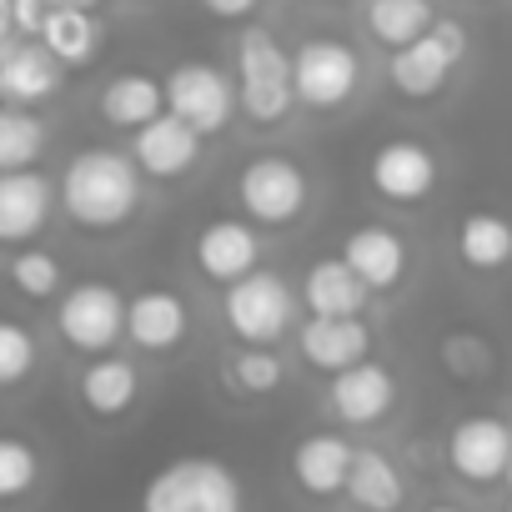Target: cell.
<instances>
[{
  "instance_id": "cell-22",
  "label": "cell",
  "mask_w": 512,
  "mask_h": 512,
  "mask_svg": "<svg viewBox=\"0 0 512 512\" xmlns=\"http://www.w3.org/2000/svg\"><path fill=\"white\" fill-rule=\"evenodd\" d=\"M457 262L477 277H497L512 267V216L502 211H467L452 231Z\"/></svg>"
},
{
  "instance_id": "cell-28",
  "label": "cell",
  "mask_w": 512,
  "mask_h": 512,
  "mask_svg": "<svg viewBox=\"0 0 512 512\" xmlns=\"http://www.w3.org/2000/svg\"><path fill=\"white\" fill-rule=\"evenodd\" d=\"M46 151V126L31 116V106H6L0 111V171H31Z\"/></svg>"
},
{
  "instance_id": "cell-31",
  "label": "cell",
  "mask_w": 512,
  "mask_h": 512,
  "mask_svg": "<svg viewBox=\"0 0 512 512\" xmlns=\"http://www.w3.org/2000/svg\"><path fill=\"white\" fill-rule=\"evenodd\" d=\"M41 482V457L26 437H0V502H21Z\"/></svg>"
},
{
  "instance_id": "cell-15",
  "label": "cell",
  "mask_w": 512,
  "mask_h": 512,
  "mask_svg": "<svg viewBox=\"0 0 512 512\" xmlns=\"http://www.w3.org/2000/svg\"><path fill=\"white\" fill-rule=\"evenodd\" d=\"M297 352H302V362H307L312 372L337 377V372L367 362V352H372V327H367L362 317H312V322H302V332H297Z\"/></svg>"
},
{
  "instance_id": "cell-2",
  "label": "cell",
  "mask_w": 512,
  "mask_h": 512,
  "mask_svg": "<svg viewBox=\"0 0 512 512\" xmlns=\"http://www.w3.org/2000/svg\"><path fill=\"white\" fill-rule=\"evenodd\" d=\"M141 512H246V497L226 462L176 457L146 482Z\"/></svg>"
},
{
  "instance_id": "cell-27",
  "label": "cell",
  "mask_w": 512,
  "mask_h": 512,
  "mask_svg": "<svg viewBox=\"0 0 512 512\" xmlns=\"http://www.w3.org/2000/svg\"><path fill=\"white\" fill-rule=\"evenodd\" d=\"M432 26H437L432 0H367V31L387 51H402V46L422 41Z\"/></svg>"
},
{
  "instance_id": "cell-30",
  "label": "cell",
  "mask_w": 512,
  "mask_h": 512,
  "mask_svg": "<svg viewBox=\"0 0 512 512\" xmlns=\"http://www.w3.org/2000/svg\"><path fill=\"white\" fill-rule=\"evenodd\" d=\"M6 277H11V287L21 292V297H31V302H51L56 292H61V262L51 251H41V246H16V256H11V267H6Z\"/></svg>"
},
{
  "instance_id": "cell-16",
  "label": "cell",
  "mask_w": 512,
  "mask_h": 512,
  "mask_svg": "<svg viewBox=\"0 0 512 512\" xmlns=\"http://www.w3.org/2000/svg\"><path fill=\"white\" fill-rule=\"evenodd\" d=\"M327 407H332L347 427H377V422L397 407V377H392L382 362H357V367H347V372L332 377Z\"/></svg>"
},
{
  "instance_id": "cell-10",
  "label": "cell",
  "mask_w": 512,
  "mask_h": 512,
  "mask_svg": "<svg viewBox=\"0 0 512 512\" xmlns=\"http://www.w3.org/2000/svg\"><path fill=\"white\" fill-rule=\"evenodd\" d=\"M442 181V161L417 136H392L367 156V186L392 206H422Z\"/></svg>"
},
{
  "instance_id": "cell-4",
  "label": "cell",
  "mask_w": 512,
  "mask_h": 512,
  "mask_svg": "<svg viewBox=\"0 0 512 512\" xmlns=\"http://www.w3.org/2000/svg\"><path fill=\"white\" fill-rule=\"evenodd\" d=\"M221 312H226V327L236 342H251V347H272L292 332L297 322V292L277 277V272H262L256 267L251 277L231 282L226 297H221Z\"/></svg>"
},
{
  "instance_id": "cell-11",
  "label": "cell",
  "mask_w": 512,
  "mask_h": 512,
  "mask_svg": "<svg viewBox=\"0 0 512 512\" xmlns=\"http://www.w3.org/2000/svg\"><path fill=\"white\" fill-rule=\"evenodd\" d=\"M447 467L462 482H472V487L507 482V467H512V422L507 417H492V412L462 417L447 432Z\"/></svg>"
},
{
  "instance_id": "cell-14",
  "label": "cell",
  "mask_w": 512,
  "mask_h": 512,
  "mask_svg": "<svg viewBox=\"0 0 512 512\" xmlns=\"http://www.w3.org/2000/svg\"><path fill=\"white\" fill-rule=\"evenodd\" d=\"M191 332V307L171 287H146L126 302V342L141 352H176Z\"/></svg>"
},
{
  "instance_id": "cell-9",
  "label": "cell",
  "mask_w": 512,
  "mask_h": 512,
  "mask_svg": "<svg viewBox=\"0 0 512 512\" xmlns=\"http://www.w3.org/2000/svg\"><path fill=\"white\" fill-rule=\"evenodd\" d=\"M56 332H61L66 347L106 357L126 337V302H121V292L106 287V282H76L61 297V307H56Z\"/></svg>"
},
{
  "instance_id": "cell-17",
  "label": "cell",
  "mask_w": 512,
  "mask_h": 512,
  "mask_svg": "<svg viewBox=\"0 0 512 512\" xmlns=\"http://www.w3.org/2000/svg\"><path fill=\"white\" fill-rule=\"evenodd\" d=\"M61 186H51L41 171H6L0 176V241L26 246L56 211Z\"/></svg>"
},
{
  "instance_id": "cell-26",
  "label": "cell",
  "mask_w": 512,
  "mask_h": 512,
  "mask_svg": "<svg viewBox=\"0 0 512 512\" xmlns=\"http://www.w3.org/2000/svg\"><path fill=\"white\" fill-rule=\"evenodd\" d=\"M61 66H91L96 51H101V21L91 11H76V6H56L36 36Z\"/></svg>"
},
{
  "instance_id": "cell-8",
  "label": "cell",
  "mask_w": 512,
  "mask_h": 512,
  "mask_svg": "<svg viewBox=\"0 0 512 512\" xmlns=\"http://www.w3.org/2000/svg\"><path fill=\"white\" fill-rule=\"evenodd\" d=\"M236 106H241L236 81L226 71H216L211 61H181L166 71V111L191 121L201 136H221L231 126Z\"/></svg>"
},
{
  "instance_id": "cell-29",
  "label": "cell",
  "mask_w": 512,
  "mask_h": 512,
  "mask_svg": "<svg viewBox=\"0 0 512 512\" xmlns=\"http://www.w3.org/2000/svg\"><path fill=\"white\" fill-rule=\"evenodd\" d=\"M282 377H287V367H282V357H277L272 347L241 342V347L226 357V382H231L236 392H246V397H272V392L282 387Z\"/></svg>"
},
{
  "instance_id": "cell-23",
  "label": "cell",
  "mask_w": 512,
  "mask_h": 512,
  "mask_svg": "<svg viewBox=\"0 0 512 512\" xmlns=\"http://www.w3.org/2000/svg\"><path fill=\"white\" fill-rule=\"evenodd\" d=\"M96 106H101V121H106V126L136 136L141 126H151V121L161 116V106H166V81L141 76V71H121V76L106 81V91H101Z\"/></svg>"
},
{
  "instance_id": "cell-7",
  "label": "cell",
  "mask_w": 512,
  "mask_h": 512,
  "mask_svg": "<svg viewBox=\"0 0 512 512\" xmlns=\"http://www.w3.org/2000/svg\"><path fill=\"white\" fill-rule=\"evenodd\" d=\"M292 76H297V101L312 111H342L357 86H362V56L347 41L332 36H312L297 46L292 56Z\"/></svg>"
},
{
  "instance_id": "cell-6",
  "label": "cell",
  "mask_w": 512,
  "mask_h": 512,
  "mask_svg": "<svg viewBox=\"0 0 512 512\" xmlns=\"http://www.w3.org/2000/svg\"><path fill=\"white\" fill-rule=\"evenodd\" d=\"M462 56H467V26L452 21V16H437V26L422 41L392 51L387 81L402 101H432V96H442V86H447V76Z\"/></svg>"
},
{
  "instance_id": "cell-21",
  "label": "cell",
  "mask_w": 512,
  "mask_h": 512,
  "mask_svg": "<svg viewBox=\"0 0 512 512\" xmlns=\"http://www.w3.org/2000/svg\"><path fill=\"white\" fill-rule=\"evenodd\" d=\"M367 297H372V287L357 277L347 256H322L302 277V307L312 317H362Z\"/></svg>"
},
{
  "instance_id": "cell-3",
  "label": "cell",
  "mask_w": 512,
  "mask_h": 512,
  "mask_svg": "<svg viewBox=\"0 0 512 512\" xmlns=\"http://www.w3.org/2000/svg\"><path fill=\"white\" fill-rule=\"evenodd\" d=\"M236 96H241L246 121H256V126H277L297 106L292 56L282 51V41L272 31H246L241 36V46H236Z\"/></svg>"
},
{
  "instance_id": "cell-18",
  "label": "cell",
  "mask_w": 512,
  "mask_h": 512,
  "mask_svg": "<svg viewBox=\"0 0 512 512\" xmlns=\"http://www.w3.org/2000/svg\"><path fill=\"white\" fill-rule=\"evenodd\" d=\"M352 462H357V447L342 432H307L292 447V482L307 497H337L352 482Z\"/></svg>"
},
{
  "instance_id": "cell-38",
  "label": "cell",
  "mask_w": 512,
  "mask_h": 512,
  "mask_svg": "<svg viewBox=\"0 0 512 512\" xmlns=\"http://www.w3.org/2000/svg\"><path fill=\"white\" fill-rule=\"evenodd\" d=\"M507 487H512V467H507Z\"/></svg>"
},
{
  "instance_id": "cell-33",
  "label": "cell",
  "mask_w": 512,
  "mask_h": 512,
  "mask_svg": "<svg viewBox=\"0 0 512 512\" xmlns=\"http://www.w3.org/2000/svg\"><path fill=\"white\" fill-rule=\"evenodd\" d=\"M442 362H447V372H452V377L477 382V377H487V372H492V347H487L477 332H452V337L442 342Z\"/></svg>"
},
{
  "instance_id": "cell-25",
  "label": "cell",
  "mask_w": 512,
  "mask_h": 512,
  "mask_svg": "<svg viewBox=\"0 0 512 512\" xmlns=\"http://www.w3.org/2000/svg\"><path fill=\"white\" fill-rule=\"evenodd\" d=\"M347 497H352L362 512H397L402 497H407V482H402V472H397V462H392L387 452H377V447H357Z\"/></svg>"
},
{
  "instance_id": "cell-13",
  "label": "cell",
  "mask_w": 512,
  "mask_h": 512,
  "mask_svg": "<svg viewBox=\"0 0 512 512\" xmlns=\"http://www.w3.org/2000/svg\"><path fill=\"white\" fill-rule=\"evenodd\" d=\"M201 141H206V136H201L191 121H181L176 111H161L151 126L136 131L131 156H136V166H141L151 181H176V176H186V171L201 161Z\"/></svg>"
},
{
  "instance_id": "cell-5",
  "label": "cell",
  "mask_w": 512,
  "mask_h": 512,
  "mask_svg": "<svg viewBox=\"0 0 512 512\" xmlns=\"http://www.w3.org/2000/svg\"><path fill=\"white\" fill-rule=\"evenodd\" d=\"M236 201H241V211L256 226H292L307 211V201H312V181H307V171L292 156L267 151V156H251L241 166Z\"/></svg>"
},
{
  "instance_id": "cell-12",
  "label": "cell",
  "mask_w": 512,
  "mask_h": 512,
  "mask_svg": "<svg viewBox=\"0 0 512 512\" xmlns=\"http://www.w3.org/2000/svg\"><path fill=\"white\" fill-rule=\"evenodd\" d=\"M256 262H262V241H256V226L241 221V216H216L196 231V267L201 277L231 287L241 277L256 272Z\"/></svg>"
},
{
  "instance_id": "cell-35",
  "label": "cell",
  "mask_w": 512,
  "mask_h": 512,
  "mask_svg": "<svg viewBox=\"0 0 512 512\" xmlns=\"http://www.w3.org/2000/svg\"><path fill=\"white\" fill-rule=\"evenodd\" d=\"M262 0H201V11L216 16V21H246Z\"/></svg>"
},
{
  "instance_id": "cell-32",
  "label": "cell",
  "mask_w": 512,
  "mask_h": 512,
  "mask_svg": "<svg viewBox=\"0 0 512 512\" xmlns=\"http://www.w3.org/2000/svg\"><path fill=\"white\" fill-rule=\"evenodd\" d=\"M41 347L26 322H0V387H21L36 367Z\"/></svg>"
},
{
  "instance_id": "cell-20",
  "label": "cell",
  "mask_w": 512,
  "mask_h": 512,
  "mask_svg": "<svg viewBox=\"0 0 512 512\" xmlns=\"http://www.w3.org/2000/svg\"><path fill=\"white\" fill-rule=\"evenodd\" d=\"M342 256L357 267V277H362L372 292H392V287H402V277H407V241H402L392 226H377V221L352 226L347 241H342Z\"/></svg>"
},
{
  "instance_id": "cell-24",
  "label": "cell",
  "mask_w": 512,
  "mask_h": 512,
  "mask_svg": "<svg viewBox=\"0 0 512 512\" xmlns=\"http://www.w3.org/2000/svg\"><path fill=\"white\" fill-rule=\"evenodd\" d=\"M76 392H81V407H86L91 417H121V412H131L136 397H141V372H136V362L106 352V357H96V362L81 372Z\"/></svg>"
},
{
  "instance_id": "cell-34",
  "label": "cell",
  "mask_w": 512,
  "mask_h": 512,
  "mask_svg": "<svg viewBox=\"0 0 512 512\" xmlns=\"http://www.w3.org/2000/svg\"><path fill=\"white\" fill-rule=\"evenodd\" d=\"M51 11H56V0H0V36L31 41V36H41Z\"/></svg>"
},
{
  "instance_id": "cell-36",
  "label": "cell",
  "mask_w": 512,
  "mask_h": 512,
  "mask_svg": "<svg viewBox=\"0 0 512 512\" xmlns=\"http://www.w3.org/2000/svg\"><path fill=\"white\" fill-rule=\"evenodd\" d=\"M56 6H76V11H91L96 0H56Z\"/></svg>"
},
{
  "instance_id": "cell-37",
  "label": "cell",
  "mask_w": 512,
  "mask_h": 512,
  "mask_svg": "<svg viewBox=\"0 0 512 512\" xmlns=\"http://www.w3.org/2000/svg\"><path fill=\"white\" fill-rule=\"evenodd\" d=\"M427 512H462V507H457V502H432Z\"/></svg>"
},
{
  "instance_id": "cell-19",
  "label": "cell",
  "mask_w": 512,
  "mask_h": 512,
  "mask_svg": "<svg viewBox=\"0 0 512 512\" xmlns=\"http://www.w3.org/2000/svg\"><path fill=\"white\" fill-rule=\"evenodd\" d=\"M61 61L41 41H6L0 46V91L6 106H41L61 91Z\"/></svg>"
},
{
  "instance_id": "cell-1",
  "label": "cell",
  "mask_w": 512,
  "mask_h": 512,
  "mask_svg": "<svg viewBox=\"0 0 512 512\" xmlns=\"http://www.w3.org/2000/svg\"><path fill=\"white\" fill-rule=\"evenodd\" d=\"M141 166L111 146H86L61 171V211L81 231H121L141 206Z\"/></svg>"
}]
</instances>
